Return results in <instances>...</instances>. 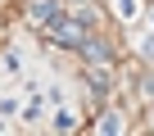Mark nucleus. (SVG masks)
<instances>
[{"label":"nucleus","mask_w":154,"mask_h":136,"mask_svg":"<svg viewBox=\"0 0 154 136\" xmlns=\"http://www.w3.org/2000/svg\"><path fill=\"white\" fill-rule=\"evenodd\" d=\"M91 91H95V95L109 91V77H104V73H91Z\"/></svg>","instance_id":"nucleus-7"},{"label":"nucleus","mask_w":154,"mask_h":136,"mask_svg":"<svg viewBox=\"0 0 154 136\" xmlns=\"http://www.w3.org/2000/svg\"><path fill=\"white\" fill-rule=\"evenodd\" d=\"M59 14H63L59 0H36V5H32V18L36 23H59Z\"/></svg>","instance_id":"nucleus-1"},{"label":"nucleus","mask_w":154,"mask_h":136,"mask_svg":"<svg viewBox=\"0 0 154 136\" xmlns=\"http://www.w3.org/2000/svg\"><path fill=\"white\" fill-rule=\"evenodd\" d=\"M54 127L68 131V127H72V109H59V113H54Z\"/></svg>","instance_id":"nucleus-5"},{"label":"nucleus","mask_w":154,"mask_h":136,"mask_svg":"<svg viewBox=\"0 0 154 136\" xmlns=\"http://www.w3.org/2000/svg\"><path fill=\"white\" fill-rule=\"evenodd\" d=\"M86 41V23H59V45H82Z\"/></svg>","instance_id":"nucleus-2"},{"label":"nucleus","mask_w":154,"mask_h":136,"mask_svg":"<svg viewBox=\"0 0 154 136\" xmlns=\"http://www.w3.org/2000/svg\"><path fill=\"white\" fill-rule=\"evenodd\" d=\"M77 50H82L91 63H109V45H104V41H95V36H86V41L77 45Z\"/></svg>","instance_id":"nucleus-3"},{"label":"nucleus","mask_w":154,"mask_h":136,"mask_svg":"<svg viewBox=\"0 0 154 136\" xmlns=\"http://www.w3.org/2000/svg\"><path fill=\"white\" fill-rule=\"evenodd\" d=\"M113 9H118V18H136V0H113Z\"/></svg>","instance_id":"nucleus-4"},{"label":"nucleus","mask_w":154,"mask_h":136,"mask_svg":"<svg viewBox=\"0 0 154 136\" xmlns=\"http://www.w3.org/2000/svg\"><path fill=\"white\" fill-rule=\"evenodd\" d=\"M140 45H145V54H149V59H154V36H145V41H140Z\"/></svg>","instance_id":"nucleus-8"},{"label":"nucleus","mask_w":154,"mask_h":136,"mask_svg":"<svg viewBox=\"0 0 154 136\" xmlns=\"http://www.w3.org/2000/svg\"><path fill=\"white\" fill-rule=\"evenodd\" d=\"M118 127H122L118 113H104V118H100V131H118Z\"/></svg>","instance_id":"nucleus-6"}]
</instances>
